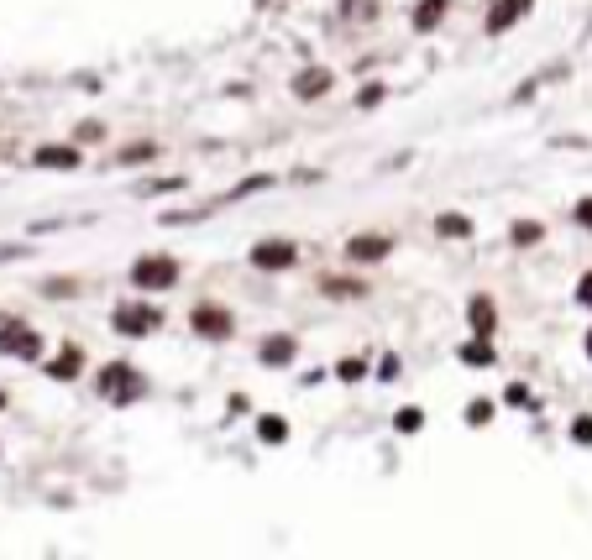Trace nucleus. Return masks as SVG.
Segmentation results:
<instances>
[{
	"label": "nucleus",
	"instance_id": "12",
	"mask_svg": "<svg viewBox=\"0 0 592 560\" xmlns=\"http://www.w3.org/2000/svg\"><path fill=\"white\" fill-rule=\"evenodd\" d=\"M37 163L43 168H79V152L74 147H37Z\"/></svg>",
	"mask_w": 592,
	"mask_h": 560
},
{
	"label": "nucleus",
	"instance_id": "16",
	"mask_svg": "<svg viewBox=\"0 0 592 560\" xmlns=\"http://www.w3.org/2000/svg\"><path fill=\"white\" fill-rule=\"evenodd\" d=\"M529 0H504V5H498V11H493V16H487V26H493V32H498V26H508V21L519 16V11H525Z\"/></svg>",
	"mask_w": 592,
	"mask_h": 560
},
{
	"label": "nucleus",
	"instance_id": "25",
	"mask_svg": "<svg viewBox=\"0 0 592 560\" xmlns=\"http://www.w3.org/2000/svg\"><path fill=\"white\" fill-rule=\"evenodd\" d=\"M577 220H582V226H592V199H582V205H577Z\"/></svg>",
	"mask_w": 592,
	"mask_h": 560
},
{
	"label": "nucleus",
	"instance_id": "24",
	"mask_svg": "<svg viewBox=\"0 0 592 560\" xmlns=\"http://www.w3.org/2000/svg\"><path fill=\"white\" fill-rule=\"evenodd\" d=\"M367 11H373V0H352V11H346V21H362Z\"/></svg>",
	"mask_w": 592,
	"mask_h": 560
},
{
	"label": "nucleus",
	"instance_id": "9",
	"mask_svg": "<svg viewBox=\"0 0 592 560\" xmlns=\"http://www.w3.org/2000/svg\"><path fill=\"white\" fill-rule=\"evenodd\" d=\"M466 314H472V331H477V335L487 341V331H493V320H498V310H493V299H487V293H477Z\"/></svg>",
	"mask_w": 592,
	"mask_h": 560
},
{
	"label": "nucleus",
	"instance_id": "18",
	"mask_svg": "<svg viewBox=\"0 0 592 560\" xmlns=\"http://www.w3.org/2000/svg\"><path fill=\"white\" fill-rule=\"evenodd\" d=\"M435 230H441V236H466V220H462V215H441Z\"/></svg>",
	"mask_w": 592,
	"mask_h": 560
},
{
	"label": "nucleus",
	"instance_id": "2",
	"mask_svg": "<svg viewBox=\"0 0 592 560\" xmlns=\"http://www.w3.org/2000/svg\"><path fill=\"white\" fill-rule=\"evenodd\" d=\"M100 393H106L110 403H131V398L142 393V372L127 367V361H110L106 372H100Z\"/></svg>",
	"mask_w": 592,
	"mask_h": 560
},
{
	"label": "nucleus",
	"instance_id": "23",
	"mask_svg": "<svg viewBox=\"0 0 592 560\" xmlns=\"http://www.w3.org/2000/svg\"><path fill=\"white\" fill-rule=\"evenodd\" d=\"M577 304H587L592 310V272H582V283H577Z\"/></svg>",
	"mask_w": 592,
	"mask_h": 560
},
{
	"label": "nucleus",
	"instance_id": "7",
	"mask_svg": "<svg viewBox=\"0 0 592 560\" xmlns=\"http://www.w3.org/2000/svg\"><path fill=\"white\" fill-rule=\"evenodd\" d=\"M388 251H393V241H388V236H378V230H362V236H352V241H346V257H352V262H383Z\"/></svg>",
	"mask_w": 592,
	"mask_h": 560
},
{
	"label": "nucleus",
	"instance_id": "4",
	"mask_svg": "<svg viewBox=\"0 0 592 560\" xmlns=\"http://www.w3.org/2000/svg\"><path fill=\"white\" fill-rule=\"evenodd\" d=\"M189 325H194V335H205V341H226V335H231V314L220 310V304H194Z\"/></svg>",
	"mask_w": 592,
	"mask_h": 560
},
{
	"label": "nucleus",
	"instance_id": "14",
	"mask_svg": "<svg viewBox=\"0 0 592 560\" xmlns=\"http://www.w3.org/2000/svg\"><path fill=\"white\" fill-rule=\"evenodd\" d=\"M441 16H445V0H424L420 11H414V26L430 32V26H441Z\"/></svg>",
	"mask_w": 592,
	"mask_h": 560
},
{
	"label": "nucleus",
	"instance_id": "20",
	"mask_svg": "<svg viewBox=\"0 0 592 560\" xmlns=\"http://www.w3.org/2000/svg\"><path fill=\"white\" fill-rule=\"evenodd\" d=\"M514 241H519V247L540 241V226H535V220H519V226H514Z\"/></svg>",
	"mask_w": 592,
	"mask_h": 560
},
{
	"label": "nucleus",
	"instance_id": "1",
	"mask_svg": "<svg viewBox=\"0 0 592 560\" xmlns=\"http://www.w3.org/2000/svg\"><path fill=\"white\" fill-rule=\"evenodd\" d=\"M131 283H137L142 293L173 289V283H179V262H173V257H142V262L131 268Z\"/></svg>",
	"mask_w": 592,
	"mask_h": 560
},
{
	"label": "nucleus",
	"instance_id": "3",
	"mask_svg": "<svg viewBox=\"0 0 592 560\" xmlns=\"http://www.w3.org/2000/svg\"><path fill=\"white\" fill-rule=\"evenodd\" d=\"M0 356H22V361H32V356H43V341H37L32 325L11 320V325H0Z\"/></svg>",
	"mask_w": 592,
	"mask_h": 560
},
{
	"label": "nucleus",
	"instance_id": "6",
	"mask_svg": "<svg viewBox=\"0 0 592 560\" xmlns=\"http://www.w3.org/2000/svg\"><path fill=\"white\" fill-rule=\"evenodd\" d=\"M294 262H299L294 241H257V247H252V268L278 272V268H294Z\"/></svg>",
	"mask_w": 592,
	"mask_h": 560
},
{
	"label": "nucleus",
	"instance_id": "17",
	"mask_svg": "<svg viewBox=\"0 0 592 560\" xmlns=\"http://www.w3.org/2000/svg\"><path fill=\"white\" fill-rule=\"evenodd\" d=\"M420 424H424V409H399V419H393L399 435H420Z\"/></svg>",
	"mask_w": 592,
	"mask_h": 560
},
{
	"label": "nucleus",
	"instance_id": "13",
	"mask_svg": "<svg viewBox=\"0 0 592 560\" xmlns=\"http://www.w3.org/2000/svg\"><path fill=\"white\" fill-rule=\"evenodd\" d=\"M257 435L268 440V445H283V440H289V424H283L278 414H262L257 419Z\"/></svg>",
	"mask_w": 592,
	"mask_h": 560
},
{
	"label": "nucleus",
	"instance_id": "8",
	"mask_svg": "<svg viewBox=\"0 0 592 560\" xmlns=\"http://www.w3.org/2000/svg\"><path fill=\"white\" fill-rule=\"evenodd\" d=\"M79 367H85V351H79V346H64V351L53 356V361H47V377H58V382H68V377L79 372Z\"/></svg>",
	"mask_w": 592,
	"mask_h": 560
},
{
	"label": "nucleus",
	"instance_id": "22",
	"mask_svg": "<svg viewBox=\"0 0 592 560\" xmlns=\"http://www.w3.org/2000/svg\"><path fill=\"white\" fill-rule=\"evenodd\" d=\"M571 440H577V445H592V419H587V414L571 424Z\"/></svg>",
	"mask_w": 592,
	"mask_h": 560
},
{
	"label": "nucleus",
	"instance_id": "10",
	"mask_svg": "<svg viewBox=\"0 0 592 560\" xmlns=\"http://www.w3.org/2000/svg\"><path fill=\"white\" fill-rule=\"evenodd\" d=\"M262 361H268V367H289V361H294V341H289V335H268Z\"/></svg>",
	"mask_w": 592,
	"mask_h": 560
},
{
	"label": "nucleus",
	"instance_id": "21",
	"mask_svg": "<svg viewBox=\"0 0 592 560\" xmlns=\"http://www.w3.org/2000/svg\"><path fill=\"white\" fill-rule=\"evenodd\" d=\"M466 419H472V424H487V419H493V403H487V398H477V403L466 409Z\"/></svg>",
	"mask_w": 592,
	"mask_h": 560
},
{
	"label": "nucleus",
	"instance_id": "5",
	"mask_svg": "<svg viewBox=\"0 0 592 560\" xmlns=\"http://www.w3.org/2000/svg\"><path fill=\"white\" fill-rule=\"evenodd\" d=\"M110 325L121 335H148V331H158V310H148V304H121V310L110 314Z\"/></svg>",
	"mask_w": 592,
	"mask_h": 560
},
{
	"label": "nucleus",
	"instance_id": "11",
	"mask_svg": "<svg viewBox=\"0 0 592 560\" xmlns=\"http://www.w3.org/2000/svg\"><path fill=\"white\" fill-rule=\"evenodd\" d=\"M294 89L304 95V100H315V95H325V89H331V74H325V68H304V74L294 79Z\"/></svg>",
	"mask_w": 592,
	"mask_h": 560
},
{
	"label": "nucleus",
	"instance_id": "19",
	"mask_svg": "<svg viewBox=\"0 0 592 560\" xmlns=\"http://www.w3.org/2000/svg\"><path fill=\"white\" fill-rule=\"evenodd\" d=\"M320 289H325V293H357V299H362V293H367V289H362V283H346V278H325Z\"/></svg>",
	"mask_w": 592,
	"mask_h": 560
},
{
	"label": "nucleus",
	"instance_id": "15",
	"mask_svg": "<svg viewBox=\"0 0 592 560\" xmlns=\"http://www.w3.org/2000/svg\"><path fill=\"white\" fill-rule=\"evenodd\" d=\"M462 361H466V367H487V361H493V346L477 335V341H466V346H462Z\"/></svg>",
	"mask_w": 592,
	"mask_h": 560
},
{
	"label": "nucleus",
	"instance_id": "26",
	"mask_svg": "<svg viewBox=\"0 0 592 560\" xmlns=\"http://www.w3.org/2000/svg\"><path fill=\"white\" fill-rule=\"evenodd\" d=\"M587 356H592V331H587Z\"/></svg>",
	"mask_w": 592,
	"mask_h": 560
}]
</instances>
